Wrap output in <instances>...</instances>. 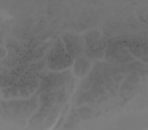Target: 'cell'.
Returning <instances> with one entry per match:
<instances>
[{"mask_svg": "<svg viewBox=\"0 0 148 130\" xmlns=\"http://www.w3.org/2000/svg\"><path fill=\"white\" fill-rule=\"evenodd\" d=\"M66 45L67 49L69 50L70 54H78L80 48L82 46V43L80 39L75 36H70L66 37Z\"/></svg>", "mask_w": 148, "mask_h": 130, "instance_id": "1", "label": "cell"}, {"mask_svg": "<svg viewBox=\"0 0 148 130\" xmlns=\"http://www.w3.org/2000/svg\"><path fill=\"white\" fill-rule=\"evenodd\" d=\"M88 62L84 60H81L78 62L76 64L75 70H77L76 74L79 75V74H81V76L85 74L86 72L88 70V67L89 65L88 64Z\"/></svg>", "mask_w": 148, "mask_h": 130, "instance_id": "2", "label": "cell"}]
</instances>
